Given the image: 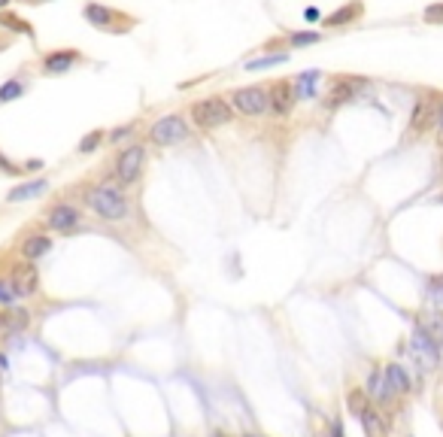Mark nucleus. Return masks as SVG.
Segmentation results:
<instances>
[{
	"label": "nucleus",
	"instance_id": "f257e3e1",
	"mask_svg": "<svg viewBox=\"0 0 443 437\" xmlns=\"http://www.w3.org/2000/svg\"><path fill=\"white\" fill-rule=\"evenodd\" d=\"M85 203L98 218L103 222H125L131 216V201L125 194L122 186H113V182H100V186H91L85 192Z\"/></svg>",
	"mask_w": 443,
	"mask_h": 437
},
{
	"label": "nucleus",
	"instance_id": "f03ea898",
	"mask_svg": "<svg viewBox=\"0 0 443 437\" xmlns=\"http://www.w3.org/2000/svg\"><path fill=\"white\" fill-rule=\"evenodd\" d=\"M234 107L228 104V98H219V94H213V98H201L195 100V104L188 107V119L195 128L201 131H213V128H225L234 122Z\"/></svg>",
	"mask_w": 443,
	"mask_h": 437
},
{
	"label": "nucleus",
	"instance_id": "7ed1b4c3",
	"mask_svg": "<svg viewBox=\"0 0 443 437\" xmlns=\"http://www.w3.org/2000/svg\"><path fill=\"white\" fill-rule=\"evenodd\" d=\"M83 19L91 27L107 31V34H128V31H134V25H137L134 16H125L122 10H113V6L100 3V0H91V3L83 6Z\"/></svg>",
	"mask_w": 443,
	"mask_h": 437
},
{
	"label": "nucleus",
	"instance_id": "20e7f679",
	"mask_svg": "<svg viewBox=\"0 0 443 437\" xmlns=\"http://www.w3.org/2000/svg\"><path fill=\"white\" fill-rule=\"evenodd\" d=\"M146 167V146L140 140H131L128 146H122L119 155L113 161V177L119 186H134V182L143 177Z\"/></svg>",
	"mask_w": 443,
	"mask_h": 437
},
{
	"label": "nucleus",
	"instance_id": "39448f33",
	"mask_svg": "<svg viewBox=\"0 0 443 437\" xmlns=\"http://www.w3.org/2000/svg\"><path fill=\"white\" fill-rule=\"evenodd\" d=\"M188 137H191V128L180 113H167L149 125V143L161 146V149H171V146L186 143Z\"/></svg>",
	"mask_w": 443,
	"mask_h": 437
},
{
	"label": "nucleus",
	"instance_id": "423d86ee",
	"mask_svg": "<svg viewBox=\"0 0 443 437\" xmlns=\"http://www.w3.org/2000/svg\"><path fill=\"white\" fill-rule=\"evenodd\" d=\"M228 104L234 107L237 115L258 119V115L270 113V94L264 85H246V89H234L231 94H228Z\"/></svg>",
	"mask_w": 443,
	"mask_h": 437
},
{
	"label": "nucleus",
	"instance_id": "0eeeda50",
	"mask_svg": "<svg viewBox=\"0 0 443 437\" xmlns=\"http://www.w3.org/2000/svg\"><path fill=\"white\" fill-rule=\"evenodd\" d=\"M367 79H361V76H334L331 79V85H328V94H325V109H341L343 104H352L356 98H361V91H367Z\"/></svg>",
	"mask_w": 443,
	"mask_h": 437
},
{
	"label": "nucleus",
	"instance_id": "6e6552de",
	"mask_svg": "<svg viewBox=\"0 0 443 437\" xmlns=\"http://www.w3.org/2000/svg\"><path fill=\"white\" fill-rule=\"evenodd\" d=\"M440 100L443 94L437 91H422L413 104V113H410V134H422V131L434 128L437 122V113H440Z\"/></svg>",
	"mask_w": 443,
	"mask_h": 437
},
{
	"label": "nucleus",
	"instance_id": "1a4fd4ad",
	"mask_svg": "<svg viewBox=\"0 0 443 437\" xmlns=\"http://www.w3.org/2000/svg\"><path fill=\"white\" fill-rule=\"evenodd\" d=\"M410 352H413V359H416V364H422L425 370L437 368V361H440V344L431 337V331H428L425 325H416V328H413Z\"/></svg>",
	"mask_w": 443,
	"mask_h": 437
},
{
	"label": "nucleus",
	"instance_id": "9d476101",
	"mask_svg": "<svg viewBox=\"0 0 443 437\" xmlns=\"http://www.w3.org/2000/svg\"><path fill=\"white\" fill-rule=\"evenodd\" d=\"M83 61L85 58H83V52H76V49H52V52L40 58V67L46 76H64V73H70Z\"/></svg>",
	"mask_w": 443,
	"mask_h": 437
},
{
	"label": "nucleus",
	"instance_id": "9b49d317",
	"mask_svg": "<svg viewBox=\"0 0 443 437\" xmlns=\"http://www.w3.org/2000/svg\"><path fill=\"white\" fill-rule=\"evenodd\" d=\"M79 218L83 216H79V210L73 203H55L46 213V225L58 234H70V231L79 228Z\"/></svg>",
	"mask_w": 443,
	"mask_h": 437
},
{
	"label": "nucleus",
	"instance_id": "f8f14e48",
	"mask_svg": "<svg viewBox=\"0 0 443 437\" xmlns=\"http://www.w3.org/2000/svg\"><path fill=\"white\" fill-rule=\"evenodd\" d=\"M268 94H270V113L273 115H289L294 109V104H298L292 79H277V82H270Z\"/></svg>",
	"mask_w": 443,
	"mask_h": 437
},
{
	"label": "nucleus",
	"instance_id": "ddd939ff",
	"mask_svg": "<svg viewBox=\"0 0 443 437\" xmlns=\"http://www.w3.org/2000/svg\"><path fill=\"white\" fill-rule=\"evenodd\" d=\"M12 286H16V295L19 298H31L36 286H40V273H36V267L31 265V261H25V265H16L10 273Z\"/></svg>",
	"mask_w": 443,
	"mask_h": 437
},
{
	"label": "nucleus",
	"instance_id": "4468645a",
	"mask_svg": "<svg viewBox=\"0 0 443 437\" xmlns=\"http://www.w3.org/2000/svg\"><path fill=\"white\" fill-rule=\"evenodd\" d=\"M319 79H322V70H304V73H298V76L292 79V85H294V98L298 100H316L319 98Z\"/></svg>",
	"mask_w": 443,
	"mask_h": 437
},
{
	"label": "nucleus",
	"instance_id": "2eb2a0df",
	"mask_svg": "<svg viewBox=\"0 0 443 437\" xmlns=\"http://www.w3.org/2000/svg\"><path fill=\"white\" fill-rule=\"evenodd\" d=\"M361 12H365V3H361V0H349L346 6L334 10L325 19V27H346V25H352V21H358Z\"/></svg>",
	"mask_w": 443,
	"mask_h": 437
},
{
	"label": "nucleus",
	"instance_id": "dca6fc26",
	"mask_svg": "<svg viewBox=\"0 0 443 437\" xmlns=\"http://www.w3.org/2000/svg\"><path fill=\"white\" fill-rule=\"evenodd\" d=\"M46 252H52V237H46V234H34V237H28L25 243H21V255H25L28 261L43 258Z\"/></svg>",
	"mask_w": 443,
	"mask_h": 437
},
{
	"label": "nucleus",
	"instance_id": "f3484780",
	"mask_svg": "<svg viewBox=\"0 0 443 437\" xmlns=\"http://www.w3.org/2000/svg\"><path fill=\"white\" fill-rule=\"evenodd\" d=\"M365 392H367V398L380 401V404H386V401L395 395V392L389 389V383H386V377H382V370H374L371 380H367V389Z\"/></svg>",
	"mask_w": 443,
	"mask_h": 437
},
{
	"label": "nucleus",
	"instance_id": "a211bd4d",
	"mask_svg": "<svg viewBox=\"0 0 443 437\" xmlns=\"http://www.w3.org/2000/svg\"><path fill=\"white\" fill-rule=\"evenodd\" d=\"M46 188H49L46 179H31V182H21V186H16L10 194H6V198H10L12 203H16V201H28V198H36V194H43Z\"/></svg>",
	"mask_w": 443,
	"mask_h": 437
},
{
	"label": "nucleus",
	"instance_id": "6ab92c4d",
	"mask_svg": "<svg viewBox=\"0 0 443 437\" xmlns=\"http://www.w3.org/2000/svg\"><path fill=\"white\" fill-rule=\"evenodd\" d=\"M382 377H386L389 389L398 392V395H404V392H410V377L404 374L401 364H386V370H382Z\"/></svg>",
	"mask_w": 443,
	"mask_h": 437
},
{
	"label": "nucleus",
	"instance_id": "aec40b11",
	"mask_svg": "<svg viewBox=\"0 0 443 437\" xmlns=\"http://www.w3.org/2000/svg\"><path fill=\"white\" fill-rule=\"evenodd\" d=\"M25 94H28V82L21 76H12L0 85V104H12V100L25 98Z\"/></svg>",
	"mask_w": 443,
	"mask_h": 437
},
{
	"label": "nucleus",
	"instance_id": "412c9836",
	"mask_svg": "<svg viewBox=\"0 0 443 437\" xmlns=\"http://www.w3.org/2000/svg\"><path fill=\"white\" fill-rule=\"evenodd\" d=\"M361 425H365V434L367 437H386V422H382L380 413L371 410V407L361 413Z\"/></svg>",
	"mask_w": 443,
	"mask_h": 437
},
{
	"label": "nucleus",
	"instance_id": "4be33fe9",
	"mask_svg": "<svg viewBox=\"0 0 443 437\" xmlns=\"http://www.w3.org/2000/svg\"><path fill=\"white\" fill-rule=\"evenodd\" d=\"M289 61V55L285 52H268L261 58H252V61H246V70H268V67H279V64Z\"/></svg>",
	"mask_w": 443,
	"mask_h": 437
},
{
	"label": "nucleus",
	"instance_id": "5701e85b",
	"mask_svg": "<svg viewBox=\"0 0 443 437\" xmlns=\"http://www.w3.org/2000/svg\"><path fill=\"white\" fill-rule=\"evenodd\" d=\"M285 43H289L292 49L316 46V43H322V34H319V31H292L289 36H285Z\"/></svg>",
	"mask_w": 443,
	"mask_h": 437
},
{
	"label": "nucleus",
	"instance_id": "b1692460",
	"mask_svg": "<svg viewBox=\"0 0 443 437\" xmlns=\"http://www.w3.org/2000/svg\"><path fill=\"white\" fill-rule=\"evenodd\" d=\"M103 143H107V134H103L100 128H94L79 140V152H83V155H91V152H98Z\"/></svg>",
	"mask_w": 443,
	"mask_h": 437
},
{
	"label": "nucleus",
	"instance_id": "393cba45",
	"mask_svg": "<svg viewBox=\"0 0 443 437\" xmlns=\"http://www.w3.org/2000/svg\"><path fill=\"white\" fill-rule=\"evenodd\" d=\"M0 25H3L6 31H16V34H28V36H34V27L28 25L25 19L12 16V12H0Z\"/></svg>",
	"mask_w": 443,
	"mask_h": 437
},
{
	"label": "nucleus",
	"instance_id": "a878e982",
	"mask_svg": "<svg viewBox=\"0 0 443 437\" xmlns=\"http://www.w3.org/2000/svg\"><path fill=\"white\" fill-rule=\"evenodd\" d=\"M134 131H137V122H128V125H119V128H113L107 134V143H113V146H119L125 140H131L134 137Z\"/></svg>",
	"mask_w": 443,
	"mask_h": 437
},
{
	"label": "nucleus",
	"instance_id": "bb28decb",
	"mask_svg": "<svg viewBox=\"0 0 443 437\" xmlns=\"http://www.w3.org/2000/svg\"><path fill=\"white\" fill-rule=\"evenodd\" d=\"M16 286H12V280L10 276H0V304H3V307H10L12 301H16Z\"/></svg>",
	"mask_w": 443,
	"mask_h": 437
},
{
	"label": "nucleus",
	"instance_id": "cd10ccee",
	"mask_svg": "<svg viewBox=\"0 0 443 437\" xmlns=\"http://www.w3.org/2000/svg\"><path fill=\"white\" fill-rule=\"evenodd\" d=\"M349 410H352V413H358V416L367 410V392H361V389L349 392Z\"/></svg>",
	"mask_w": 443,
	"mask_h": 437
},
{
	"label": "nucleus",
	"instance_id": "c85d7f7f",
	"mask_svg": "<svg viewBox=\"0 0 443 437\" xmlns=\"http://www.w3.org/2000/svg\"><path fill=\"white\" fill-rule=\"evenodd\" d=\"M422 19L428 21V25H443V3H431V6H425Z\"/></svg>",
	"mask_w": 443,
	"mask_h": 437
},
{
	"label": "nucleus",
	"instance_id": "c756f323",
	"mask_svg": "<svg viewBox=\"0 0 443 437\" xmlns=\"http://www.w3.org/2000/svg\"><path fill=\"white\" fill-rule=\"evenodd\" d=\"M0 173H21V167H19V164H12L10 158L0 155Z\"/></svg>",
	"mask_w": 443,
	"mask_h": 437
},
{
	"label": "nucleus",
	"instance_id": "7c9ffc66",
	"mask_svg": "<svg viewBox=\"0 0 443 437\" xmlns=\"http://www.w3.org/2000/svg\"><path fill=\"white\" fill-rule=\"evenodd\" d=\"M304 19H307V21H319V19H322V12L316 10V6H310V10H304Z\"/></svg>",
	"mask_w": 443,
	"mask_h": 437
},
{
	"label": "nucleus",
	"instance_id": "2f4dec72",
	"mask_svg": "<svg viewBox=\"0 0 443 437\" xmlns=\"http://www.w3.org/2000/svg\"><path fill=\"white\" fill-rule=\"evenodd\" d=\"M434 128H437V137L443 140V100H440V113H437V122H434Z\"/></svg>",
	"mask_w": 443,
	"mask_h": 437
},
{
	"label": "nucleus",
	"instance_id": "473e14b6",
	"mask_svg": "<svg viewBox=\"0 0 443 437\" xmlns=\"http://www.w3.org/2000/svg\"><path fill=\"white\" fill-rule=\"evenodd\" d=\"M331 437H346L343 428H341V422H334V428H331Z\"/></svg>",
	"mask_w": 443,
	"mask_h": 437
},
{
	"label": "nucleus",
	"instance_id": "72a5a7b5",
	"mask_svg": "<svg viewBox=\"0 0 443 437\" xmlns=\"http://www.w3.org/2000/svg\"><path fill=\"white\" fill-rule=\"evenodd\" d=\"M0 370H6V355L0 352Z\"/></svg>",
	"mask_w": 443,
	"mask_h": 437
},
{
	"label": "nucleus",
	"instance_id": "f704fd0d",
	"mask_svg": "<svg viewBox=\"0 0 443 437\" xmlns=\"http://www.w3.org/2000/svg\"><path fill=\"white\" fill-rule=\"evenodd\" d=\"M10 3H12V0H0V12H3L6 6H10Z\"/></svg>",
	"mask_w": 443,
	"mask_h": 437
},
{
	"label": "nucleus",
	"instance_id": "c9c22d12",
	"mask_svg": "<svg viewBox=\"0 0 443 437\" xmlns=\"http://www.w3.org/2000/svg\"><path fill=\"white\" fill-rule=\"evenodd\" d=\"M25 3H49V0H25Z\"/></svg>",
	"mask_w": 443,
	"mask_h": 437
},
{
	"label": "nucleus",
	"instance_id": "e433bc0d",
	"mask_svg": "<svg viewBox=\"0 0 443 437\" xmlns=\"http://www.w3.org/2000/svg\"><path fill=\"white\" fill-rule=\"evenodd\" d=\"M3 49H6V40H0V52H3Z\"/></svg>",
	"mask_w": 443,
	"mask_h": 437
},
{
	"label": "nucleus",
	"instance_id": "4c0bfd02",
	"mask_svg": "<svg viewBox=\"0 0 443 437\" xmlns=\"http://www.w3.org/2000/svg\"><path fill=\"white\" fill-rule=\"evenodd\" d=\"M243 437H261V434H243Z\"/></svg>",
	"mask_w": 443,
	"mask_h": 437
}]
</instances>
